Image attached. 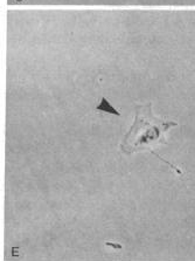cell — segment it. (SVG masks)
<instances>
[{
  "mask_svg": "<svg viewBox=\"0 0 195 261\" xmlns=\"http://www.w3.org/2000/svg\"><path fill=\"white\" fill-rule=\"evenodd\" d=\"M174 126H178L177 122L162 121L154 116L151 103L137 106L133 124L125 134L121 144L122 152L131 155L133 152L151 148L164 140L167 130Z\"/></svg>",
  "mask_w": 195,
  "mask_h": 261,
  "instance_id": "6da1fadb",
  "label": "cell"
},
{
  "mask_svg": "<svg viewBox=\"0 0 195 261\" xmlns=\"http://www.w3.org/2000/svg\"><path fill=\"white\" fill-rule=\"evenodd\" d=\"M96 110H98V112H102V113L111 114V115H115L118 117L121 116V113H119L118 110L110 103L109 100H107L106 97L101 98V102H99V103L96 106Z\"/></svg>",
  "mask_w": 195,
  "mask_h": 261,
  "instance_id": "7a4b0ae2",
  "label": "cell"
},
{
  "mask_svg": "<svg viewBox=\"0 0 195 261\" xmlns=\"http://www.w3.org/2000/svg\"><path fill=\"white\" fill-rule=\"evenodd\" d=\"M106 247L113 248L115 251H122L123 250V245H121L119 243H114V241H106L104 244Z\"/></svg>",
  "mask_w": 195,
  "mask_h": 261,
  "instance_id": "3957f363",
  "label": "cell"
},
{
  "mask_svg": "<svg viewBox=\"0 0 195 261\" xmlns=\"http://www.w3.org/2000/svg\"><path fill=\"white\" fill-rule=\"evenodd\" d=\"M12 255L13 256H19V247H13L12 248Z\"/></svg>",
  "mask_w": 195,
  "mask_h": 261,
  "instance_id": "277c9868",
  "label": "cell"
}]
</instances>
